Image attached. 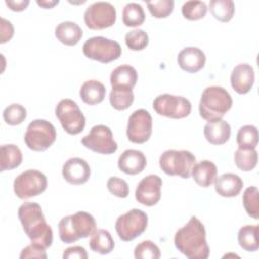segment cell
<instances>
[{
	"label": "cell",
	"mask_w": 259,
	"mask_h": 259,
	"mask_svg": "<svg viewBox=\"0 0 259 259\" xmlns=\"http://www.w3.org/2000/svg\"><path fill=\"white\" fill-rule=\"evenodd\" d=\"M136 259H158L161 256L159 247L150 240H145L136 246L134 251Z\"/></svg>",
	"instance_id": "38"
},
{
	"label": "cell",
	"mask_w": 259,
	"mask_h": 259,
	"mask_svg": "<svg viewBox=\"0 0 259 259\" xmlns=\"http://www.w3.org/2000/svg\"><path fill=\"white\" fill-rule=\"evenodd\" d=\"M153 108L160 115L178 119L184 118L190 114L191 103L183 96L165 93L154 99Z\"/></svg>",
	"instance_id": "11"
},
{
	"label": "cell",
	"mask_w": 259,
	"mask_h": 259,
	"mask_svg": "<svg viewBox=\"0 0 259 259\" xmlns=\"http://www.w3.org/2000/svg\"><path fill=\"white\" fill-rule=\"evenodd\" d=\"M19 257L21 259H26V258L46 259L48 256L46 253V249L42 246L35 243H31L21 250Z\"/></svg>",
	"instance_id": "41"
},
{
	"label": "cell",
	"mask_w": 259,
	"mask_h": 259,
	"mask_svg": "<svg viewBox=\"0 0 259 259\" xmlns=\"http://www.w3.org/2000/svg\"><path fill=\"white\" fill-rule=\"evenodd\" d=\"M96 223L92 214L86 211H77L64 217L58 225L59 237L66 244L74 243L93 234Z\"/></svg>",
	"instance_id": "4"
},
{
	"label": "cell",
	"mask_w": 259,
	"mask_h": 259,
	"mask_svg": "<svg viewBox=\"0 0 259 259\" xmlns=\"http://www.w3.org/2000/svg\"><path fill=\"white\" fill-rule=\"evenodd\" d=\"M145 21V12L139 3L130 2L122 10V22L126 26L136 27L143 24Z\"/></svg>",
	"instance_id": "31"
},
{
	"label": "cell",
	"mask_w": 259,
	"mask_h": 259,
	"mask_svg": "<svg viewBox=\"0 0 259 259\" xmlns=\"http://www.w3.org/2000/svg\"><path fill=\"white\" fill-rule=\"evenodd\" d=\"M116 20L115 7L104 1L94 2L89 5L84 13V21L88 28L100 30L112 26Z\"/></svg>",
	"instance_id": "12"
},
{
	"label": "cell",
	"mask_w": 259,
	"mask_h": 259,
	"mask_svg": "<svg viewBox=\"0 0 259 259\" xmlns=\"http://www.w3.org/2000/svg\"><path fill=\"white\" fill-rule=\"evenodd\" d=\"M83 54L91 60L106 64L120 57L121 48L115 40L104 36H93L84 42Z\"/></svg>",
	"instance_id": "7"
},
{
	"label": "cell",
	"mask_w": 259,
	"mask_h": 259,
	"mask_svg": "<svg viewBox=\"0 0 259 259\" xmlns=\"http://www.w3.org/2000/svg\"><path fill=\"white\" fill-rule=\"evenodd\" d=\"M5 4L9 7V9H11L12 11H22L24 10L28 4L29 1L28 0H21V1H11V0H6Z\"/></svg>",
	"instance_id": "44"
},
{
	"label": "cell",
	"mask_w": 259,
	"mask_h": 259,
	"mask_svg": "<svg viewBox=\"0 0 259 259\" xmlns=\"http://www.w3.org/2000/svg\"><path fill=\"white\" fill-rule=\"evenodd\" d=\"M117 165L120 171L128 175L141 173L147 165V159L143 152L139 150L128 149L122 152L119 156Z\"/></svg>",
	"instance_id": "19"
},
{
	"label": "cell",
	"mask_w": 259,
	"mask_h": 259,
	"mask_svg": "<svg viewBox=\"0 0 259 259\" xmlns=\"http://www.w3.org/2000/svg\"><path fill=\"white\" fill-rule=\"evenodd\" d=\"M214 189L223 197L237 196L244 185L241 177L234 173H224L214 179Z\"/></svg>",
	"instance_id": "20"
},
{
	"label": "cell",
	"mask_w": 259,
	"mask_h": 259,
	"mask_svg": "<svg viewBox=\"0 0 259 259\" xmlns=\"http://www.w3.org/2000/svg\"><path fill=\"white\" fill-rule=\"evenodd\" d=\"M26 118V109L19 103H12L3 110V119L9 125H18Z\"/></svg>",
	"instance_id": "36"
},
{
	"label": "cell",
	"mask_w": 259,
	"mask_h": 259,
	"mask_svg": "<svg viewBox=\"0 0 259 259\" xmlns=\"http://www.w3.org/2000/svg\"><path fill=\"white\" fill-rule=\"evenodd\" d=\"M195 163V156L187 150H167L159 158V166L164 173L184 179L189 178Z\"/></svg>",
	"instance_id": "5"
},
{
	"label": "cell",
	"mask_w": 259,
	"mask_h": 259,
	"mask_svg": "<svg viewBox=\"0 0 259 259\" xmlns=\"http://www.w3.org/2000/svg\"><path fill=\"white\" fill-rule=\"evenodd\" d=\"M237 144L241 149H255L258 144V130L255 125L247 124L239 128Z\"/></svg>",
	"instance_id": "33"
},
{
	"label": "cell",
	"mask_w": 259,
	"mask_h": 259,
	"mask_svg": "<svg viewBox=\"0 0 259 259\" xmlns=\"http://www.w3.org/2000/svg\"><path fill=\"white\" fill-rule=\"evenodd\" d=\"M106 89L104 85L97 80L85 81L79 91L80 97L88 105H95L100 103L105 97Z\"/></svg>",
	"instance_id": "25"
},
{
	"label": "cell",
	"mask_w": 259,
	"mask_h": 259,
	"mask_svg": "<svg viewBox=\"0 0 259 259\" xmlns=\"http://www.w3.org/2000/svg\"><path fill=\"white\" fill-rule=\"evenodd\" d=\"M134 92L131 88L112 87L109 94V102L116 110H125L134 102Z\"/></svg>",
	"instance_id": "29"
},
{
	"label": "cell",
	"mask_w": 259,
	"mask_h": 259,
	"mask_svg": "<svg viewBox=\"0 0 259 259\" xmlns=\"http://www.w3.org/2000/svg\"><path fill=\"white\" fill-rule=\"evenodd\" d=\"M207 6L203 1H186L182 5V15L188 20H198L205 16Z\"/></svg>",
	"instance_id": "35"
},
{
	"label": "cell",
	"mask_w": 259,
	"mask_h": 259,
	"mask_svg": "<svg viewBox=\"0 0 259 259\" xmlns=\"http://www.w3.org/2000/svg\"><path fill=\"white\" fill-rule=\"evenodd\" d=\"M259 191L256 186H250L245 189L243 194V205L246 212L253 219H259Z\"/></svg>",
	"instance_id": "34"
},
{
	"label": "cell",
	"mask_w": 259,
	"mask_h": 259,
	"mask_svg": "<svg viewBox=\"0 0 259 259\" xmlns=\"http://www.w3.org/2000/svg\"><path fill=\"white\" fill-rule=\"evenodd\" d=\"M217 173L218 168L212 162L208 160H201L193 166L191 176L199 186L209 187L213 183Z\"/></svg>",
	"instance_id": "22"
},
{
	"label": "cell",
	"mask_w": 259,
	"mask_h": 259,
	"mask_svg": "<svg viewBox=\"0 0 259 259\" xmlns=\"http://www.w3.org/2000/svg\"><path fill=\"white\" fill-rule=\"evenodd\" d=\"M18 219L24 233L31 243L38 244L45 249L53 243V230L47 224L41 207L36 202H24L18 208Z\"/></svg>",
	"instance_id": "2"
},
{
	"label": "cell",
	"mask_w": 259,
	"mask_h": 259,
	"mask_svg": "<svg viewBox=\"0 0 259 259\" xmlns=\"http://www.w3.org/2000/svg\"><path fill=\"white\" fill-rule=\"evenodd\" d=\"M81 143L85 148L104 155L113 154L117 150L111 130L104 124L94 125L89 134L82 138Z\"/></svg>",
	"instance_id": "13"
},
{
	"label": "cell",
	"mask_w": 259,
	"mask_h": 259,
	"mask_svg": "<svg viewBox=\"0 0 259 259\" xmlns=\"http://www.w3.org/2000/svg\"><path fill=\"white\" fill-rule=\"evenodd\" d=\"M90 249L101 255L109 254L114 248V241L107 230L98 229L93 232L89 240Z\"/></svg>",
	"instance_id": "26"
},
{
	"label": "cell",
	"mask_w": 259,
	"mask_h": 259,
	"mask_svg": "<svg viewBox=\"0 0 259 259\" xmlns=\"http://www.w3.org/2000/svg\"><path fill=\"white\" fill-rule=\"evenodd\" d=\"M48 185L47 177L38 170L29 169L20 173L13 182V190L20 199H28L41 194Z\"/></svg>",
	"instance_id": "9"
},
{
	"label": "cell",
	"mask_w": 259,
	"mask_h": 259,
	"mask_svg": "<svg viewBox=\"0 0 259 259\" xmlns=\"http://www.w3.org/2000/svg\"><path fill=\"white\" fill-rule=\"evenodd\" d=\"M90 167L88 163L78 157L68 159L63 165L62 174L64 179L73 185L84 184L90 177Z\"/></svg>",
	"instance_id": "16"
},
{
	"label": "cell",
	"mask_w": 259,
	"mask_h": 259,
	"mask_svg": "<svg viewBox=\"0 0 259 259\" xmlns=\"http://www.w3.org/2000/svg\"><path fill=\"white\" fill-rule=\"evenodd\" d=\"M56 116L62 127L70 135L80 134L86 124V119L78 104L69 98L59 101L56 106Z\"/></svg>",
	"instance_id": "10"
},
{
	"label": "cell",
	"mask_w": 259,
	"mask_h": 259,
	"mask_svg": "<svg viewBox=\"0 0 259 259\" xmlns=\"http://www.w3.org/2000/svg\"><path fill=\"white\" fill-rule=\"evenodd\" d=\"M14 33V28L13 25L11 24L10 21L6 20L5 18H1V38L0 42L4 44L6 41H9Z\"/></svg>",
	"instance_id": "43"
},
{
	"label": "cell",
	"mask_w": 259,
	"mask_h": 259,
	"mask_svg": "<svg viewBox=\"0 0 259 259\" xmlns=\"http://www.w3.org/2000/svg\"><path fill=\"white\" fill-rule=\"evenodd\" d=\"M137 81L138 73L136 69L126 64L116 67L110 75L111 87H123L133 89Z\"/></svg>",
	"instance_id": "24"
},
{
	"label": "cell",
	"mask_w": 259,
	"mask_h": 259,
	"mask_svg": "<svg viewBox=\"0 0 259 259\" xmlns=\"http://www.w3.org/2000/svg\"><path fill=\"white\" fill-rule=\"evenodd\" d=\"M203 134L208 143L212 145H223L230 139L231 126L223 119L208 121L204 125Z\"/></svg>",
	"instance_id": "21"
},
{
	"label": "cell",
	"mask_w": 259,
	"mask_h": 259,
	"mask_svg": "<svg viewBox=\"0 0 259 259\" xmlns=\"http://www.w3.org/2000/svg\"><path fill=\"white\" fill-rule=\"evenodd\" d=\"M147 6L152 16L156 18H165L172 13L174 8V1L173 0L148 1Z\"/></svg>",
	"instance_id": "39"
},
{
	"label": "cell",
	"mask_w": 259,
	"mask_h": 259,
	"mask_svg": "<svg viewBox=\"0 0 259 259\" xmlns=\"http://www.w3.org/2000/svg\"><path fill=\"white\" fill-rule=\"evenodd\" d=\"M22 162V153L20 149L13 144L1 146V171L17 168Z\"/></svg>",
	"instance_id": "28"
},
{
	"label": "cell",
	"mask_w": 259,
	"mask_h": 259,
	"mask_svg": "<svg viewBox=\"0 0 259 259\" xmlns=\"http://www.w3.org/2000/svg\"><path fill=\"white\" fill-rule=\"evenodd\" d=\"M162 179L155 174L144 177L138 184L135 196L138 202L146 206H153L161 198Z\"/></svg>",
	"instance_id": "15"
},
{
	"label": "cell",
	"mask_w": 259,
	"mask_h": 259,
	"mask_svg": "<svg viewBox=\"0 0 259 259\" xmlns=\"http://www.w3.org/2000/svg\"><path fill=\"white\" fill-rule=\"evenodd\" d=\"M36 3H37V5H39V6H41V7H44V8H52V7H54L55 5H57L58 3H59V1L58 0H37L36 1Z\"/></svg>",
	"instance_id": "45"
},
{
	"label": "cell",
	"mask_w": 259,
	"mask_h": 259,
	"mask_svg": "<svg viewBox=\"0 0 259 259\" xmlns=\"http://www.w3.org/2000/svg\"><path fill=\"white\" fill-rule=\"evenodd\" d=\"M236 166L245 172L253 170L258 161V154L255 149H241L239 148L234 155Z\"/></svg>",
	"instance_id": "32"
},
{
	"label": "cell",
	"mask_w": 259,
	"mask_h": 259,
	"mask_svg": "<svg viewBox=\"0 0 259 259\" xmlns=\"http://www.w3.org/2000/svg\"><path fill=\"white\" fill-rule=\"evenodd\" d=\"M57 133L55 126L48 120H32L24 134L26 146L35 152H42L50 148L56 141Z\"/></svg>",
	"instance_id": "6"
},
{
	"label": "cell",
	"mask_w": 259,
	"mask_h": 259,
	"mask_svg": "<svg viewBox=\"0 0 259 259\" xmlns=\"http://www.w3.org/2000/svg\"><path fill=\"white\" fill-rule=\"evenodd\" d=\"M152 116L146 109L135 110L127 121L126 136L135 144L147 142L152 135Z\"/></svg>",
	"instance_id": "14"
},
{
	"label": "cell",
	"mask_w": 259,
	"mask_h": 259,
	"mask_svg": "<svg viewBox=\"0 0 259 259\" xmlns=\"http://www.w3.org/2000/svg\"><path fill=\"white\" fill-rule=\"evenodd\" d=\"M177 62L183 71L188 73H196L204 67L205 55L196 47H187L179 52Z\"/></svg>",
	"instance_id": "18"
},
{
	"label": "cell",
	"mask_w": 259,
	"mask_h": 259,
	"mask_svg": "<svg viewBox=\"0 0 259 259\" xmlns=\"http://www.w3.org/2000/svg\"><path fill=\"white\" fill-rule=\"evenodd\" d=\"M209 10L215 19L228 22L234 16L235 4L232 0H211L209 2Z\"/></svg>",
	"instance_id": "30"
},
{
	"label": "cell",
	"mask_w": 259,
	"mask_h": 259,
	"mask_svg": "<svg viewBox=\"0 0 259 259\" xmlns=\"http://www.w3.org/2000/svg\"><path fill=\"white\" fill-rule=\"evenodd\" d=\"M147 226V213L139 208H133L117 218L115 231L120 240L130 242L141 236L146 231Z\"/></svg>",
	"instance_id": "8"
},
{
	"label": "cell",
	"mask_w": 259,
	"mask_h": 259,
	"mask_svg": "<svg viewBox=\"0 0 259 259\" xmlns=\"http://www.w3.org/2000/svg\"><path fill=\"white\" fill-rule=\"evenodd\" d=\"M106 185H107V189L109 190V192L116 197L125 198L128 195V192H130L128 184L122 178H119L116 176L110 177L107 180Z\"/></svg>",
	"instance_id": "40"
},
{
	"label": "cell",
	"mask_w": 259,
	"mask_h": 259,
	"mask_svg": "<svg viewBox=\"0 0 259 259\" xmlns=\"http://www.w3.org/2000/svg\"><path fill=\"white\" fill-rule=\"evenodd\" d=\"M125 45L132 51H142L149 44V36L143 29H134L128 31L124 36Z\"/></svg>",
	"instance_id": "37"
},
{
	"label": "cell",
	"mask_w": 259,
	"mask_h": 259,
	"mask_svg": "<svg viewBox=\"0 0 259 259\" xmlns=\"http://www.w3.org/2000/svg\"><path fill=\"white\" fill-rule=\"evenodd\" d=\"M231 85L233 89L239 94L248 93L255 80L253 67L247 63L237 65L231 73Z\"/></svg>",
	"instance_id": "17"
},
{
	"label": "cell",
	"mask_w": 259,
	"mask_h": 259,
	"mask_svg": "<svg viewBox=\"0 0 259 259\" xmlns=\"http://www.w3.org/2000/svg\"><path fill=\"white\" fill-rule=\"evenodd\" d=\"M55 35L59 41L66 46H75L83 36L81 27L73 21H63L55 28Z\"/></svg>",
	"instance_id": "23"
},
{
	"label": "cell",
	"mask_w": 259,
	"mask_h": 259,
	"mask_svg": "<svg viewBox=\"0 0 259 259\" xmlns=\"http://www.w3.org/2000/svg\"><path fill=\"white\" fill-rule=\"evenodd\" d=\"M205 235L203 224L193 215L175 233L174 245L189 259H206L209 256V248Z\"/></svg>",
	"instance_id": "1"
},
{
	"label": "cell",
	"mask_w": 259,
	"mask_h": 259,
	"mask_svg": "<svg viewBox=\"0 0 259 259\" xmlns=\"http://www.w3.org/2000/svg\"><path fill=\"white\" fill-rule=\"evenodd\" d=\"M64 259H87L88 255L85 248L81 246H73L67 248L63 253Z\"/></svg>",
	"instance_id": "42"
},
{
	"label": "cell",
	"mask_w": 259,
	"mask_h": 259,
	"mask_svg": "<svg viewBox=\"0 0 259 259\" xmlns=\"http://www.w3.org/2000/svg\"><path fill=\"white\" fill-rule=\"evenodd\" d=\"M233 104L230 93L221 86L206 87L200 97L199 114L207 121L222 119Z\"/></svg>",
	"instance_id": "3"
},
{
	"label": "cell",
	"mask_w": 259,
	"mask_h": 259,
	"mask_svg": "<svg viewBox=\"0 0 259 259\" xmlns=\"http://www.w3.org/2000/svg\"><path fill=\"white\" fill-rule=\"evenodd\" d=\"M258 225L243 226L238 232V242L241 248L248 252H255L259 248Z\"/></svg>",
	"instance_id": "27"
}]
</instances>
